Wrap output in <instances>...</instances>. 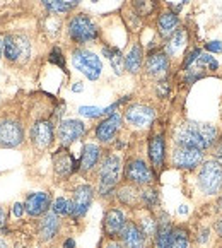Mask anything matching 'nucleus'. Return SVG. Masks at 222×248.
<instances>
[{
    "mask_svg": "<svg viewBox=\"0 0 222 248\" xmlns=\"http://www.w3.org/2000/svg\"><path fill=\"white\" fill-rule=\"evenodd\" d=\"M217 140V128L208 124H186L176 134L178 146L195 147V149H208Z\"/></svg>",
    "mask_w": 222,
    "mask_h": 248,
    "instance_id": "obj_1",
    "label": "nucleus"
},
{
    "mask_svg": "<svg viewBox=\"0 0 222 248\" xmlns=\"http://www.w3.org/2000/svg\"><path fill=\"white\" fill-rule=\"evenodd\" d=\"M198 186L205 195H214L222 188V164L207 161L198 173Z\"/></svg>",
    "mask_w": 222,
    "mask_h": 248,
    "instance_id": "obj_2",
    "label": "nucleus"
},
{
    "mask_svg": "<svg viewBox=\"0 0 222 248\" xmlns=\"http://www.w3.org/2000/svg\"><path fill=\"white\" fill-rule=\"evenodd\" d=\"M120 178V157L115 154L106 156L99 170V194L108 195L113 192Z\"/></svg>",
    "mask_w": 222,
    "mask_h": 248,
    "instance_id": "obj_3",
    "label": "nucleus"
},
{
    "mask_svg": "<svg viewBox=\"0 0 222 248\" xmlns=\"http://www.w3.org/2000/svg\"><path fill=\"white\" fill-rule=\"evenodd\" d=\"M69 34L75 43H89L98 38V28L86 14H77L69 22Z\"/></svg>",
    "mask_w": 222,
    "mask_h": 248,
    "instance_id": "obj_4",
    "label": "nucleus"
},
{
    "mask_svg": "<svg viewBox=\"0 0 222 248\" xmlns=\"http://www.w3.org/2000/svg\"><path fill=\"white\" fill-rule=\"evenodd\" d=\"M72 62H74V67H75L79 72L84 74L88 79L91 80H96L99 79L101 76V70H103V63L99 60L98 55H94L92 51L89 50H75L72 53Z\"/></svg>",
    "mask_w": 222,
    "mask_h": 248,
    "instance_id": "obj_5",
    "label": "nucleus"
},
{
    "mask_svg": "<svg viewBox=\"0 0 222 248\" xmlns=\"http://www.w3.org/2000/svg\"><path fill=\"white\" fill-rule=\"evenodd\" d=\"M4 55L11 62H24L30 57V41L24 36L9 34L4 38Z\"/></svg>",
    "mask_w": 222,
    "mask_h": 248,
    "instance_id": "obj_6",
    "label": "nucleus"
},
{
    "mask_svg": "<svg viewBox=\"0 0 222 248\" xmlns=\"http://www.w3.org/2000/svg\"><path fill=\"white\" fill-rule=\"evenodd\" d=\"M202 159H204V153L195 147L178 146L173 153V164L181 170H193L202 163Z\"/></svg>",
    "mask_w": 222,
    "mask_h": 248,
    "instance_id": "obj_7",
    "label": "nucleus"
},
{
    "mask_svg": "<svg viewBox=\"0 0 222 248\" xmlns=\"http://www.w3.org/2000/svg\"><path fill=\"white\" fill-rule=\"evenodd\" d=\"M125 176L128 182L135 183V185H149L154 180L152 171L142 159L128 161L127 168H125Z\"/></svg>",
    "mask_w": 222,
    "mask_h": 248,
    "instance_id": "obj_8",
    "label": "nucleus"
},
{
    "mask_svg": "<svg viewBox=\"0 0 222 248\" xmlns=\"http://www.w3.org/2000/svg\"><path fill=\"white\" fill-rule=\"evenodd\" d=\"M92 188L89 185H80L74 190V197L70 202V214L74 217H82L88 212L89 205L92 202Z\"/></svg>",
    "mask_w": 222,
    "mask_h": 248,
    "instance_id": "obj_9",
    "label": "nucleus"
},
{
    "mask_svg": "<svg viewBox=\"0 0 222 248\" xmlns=\"http://www.w3.org/2000/svg\"><path fill=\"white\" fill-rule=\"evenodd\" d=\"M24 139L22 127L14 120L0 122V146L2 147H15Z\"/></svg>",
    "mask_w": 222,
    "mask_h": 248,
    "instance_id": "obj_10",
    "label": "nucleus"
},
{
    "mask_svg": "<svg viewBox=\"0 0 222 248\" xmlns=\"http://www.w3.org/2000/svg\"><path fill=\"white\" fill-rule=\"evenodd\" d=\"M156 118V111H154L150 106H144V105H133L125 111V120L130 125L138 128L149 127L150 124Z\"/></svg>",
    "mask_w": 222,
    "mask_h": 248,
    "instance_id": "obj_11",
    "label": "nucleus"
},
{
    "mask_svg": "<svg viewBox=\"0 0 222 248\" xmlns=\"http://www.w3.org/2000/svg\"><path fill=\"white\" fill-rule=\"evenodd\" d=\"M84 134H86V125L79 120H65L59 127V139L63 146H69V144L79 140Z\"/></svg>",
    "mask_w": 222,
    "mask_h": 248,
    "instance_id": "obj_12",
    "label": "nucleus"
},
{
    "mask_svg": "<svg viewBox=\"0 0 222 248\" xmlns=\"http://www.w3.org/2000/svg\"><path fill=\"white\" fill-rule=\"evenodd\" d=\"M31 142L38 149L50 147V144L53 142V127H51L50 122L41 120L33 125V128H31Z\"/></svg>",
    "mask_w": 222,
    "mask_h": 248,
    "instance_id": "obj_13",
    "label": "nucleus"
},
{
    "mask_svg": "<svg viewBox=\"0 0 222 248\" xmlns=\"http://www.w3.org/2000/svg\"><path fill=\"white\" fill-rule=\"evenodd\" d=\"M121 241L125 248H144L146 247V234L135 223H127L121 230Z\"/></svg>",
    "mask_w": 222,
    "mask_h": 248,
    "instance_id": "obj_14",
    "label": "nucleus"
},
{
    "mask_svg": "<svg viewBox=\"0 0 222 248\" xmlns=\"http://www.w3.org/2000/svg\"><path fill=\"white\" fill-rule=\"evenodd\" d=\"M53 164H55V173L60 178H67L77 170V163L74 159V156L69 151H59L53 156Z\"/></svg>",
    "mask_w": 222,
    "mask_h": 248,
    "instance_id": "obj_15",
    "label": "nucleus"
},
{
    "mask_svg": "<svg viewBox=\"0 0 222 248\" xmlns=\"http://www.w3.org/2000/svg\"><path fill=\"white\" fill-rule=\"evenodd\" d=\"M120 125H121L120 115H117V113L109 115L106 120H103L101 124L98 125V128H96V137H98L101 142H109V140L117 135Z\"/></svg>",
    "mask_w": 222,
    "mask_h": 248,
    "instance_id": "obj_16",
    "label": "nucleus"
},
{
    "mask_svg": "<svg viewBox=\"0 0 222 248\" xmlns=\"http://www.w3.org/2000/svg\"><path fill=\"white\" fill-rule=\"evenodd\" d=\"M48 207H50V194H46V192H38V194L30 195L24 204L26 212L33 216V217L44 214L48 211Z\"/></svg>",
    "mask_w": 222,
    "mask_h": 248,
    "instance_id": "obj_17",
    "label": "nucleus"
},
{
    "mask_svg": "<svg viewBox=\"0 0 222 248\" xmlns=\"http://www.w3.org/2000/svg\"><path fill=\"white\" fill-rule=\"evenodd\" d=\"M125 214L120 209H111L108 211V214L104 216V231L108 236H117L121 233L125 226Z\"/></svg>",
    "mask_w": 222,
    "mask_h": 248,
    "instance_id": "obj_18",
    "label": "nucleus"
},
{
    "mask_svg": "<svg viewBox=\"0 0 222 248\" xmlns=\"http://www.w3.org/2000/svg\"><path fill=\"white\" fill-rule=\"evenodd\" d=\"M59 228H60V221L57 217V214L55 212H48L40 221L38 233H40V238L43 241H50L51 238H55V234L59 233Z\"/></svg>",
    "mask_w": 222,
    "mask_h": 248,
    "instance_id": "obj_19",
    "label": "nucleus"
},
{
    "mask_svg": "<svg viewBox=\"0 0 222 248\" xmlns=\"http://www.w3.org/2000/svg\"><path fill=\"white\" fill-rule=\"evenodd\" d=\"M164 151H166V146H164L163 135H154L149 142V156L154 168L159 170L164 164Z\"/></svg>",
    "mask_w": 222,
    "mask_h": 248,
    "instance_id": "obj_20",
    "label": "nucleus"
},
{
    "mask_svg": "<svg viewBox=\"0 0 222 248\" xmlns=\"http://www.w3.org/2000/svg\"><path fill=\"white\" fill-rule=\"evenodd\" d=\"M169 67V60L168 55L161 53V51H156L147 59V72L150 76H163Z\"/></svg>",
    "mask_w": 222,
    "mask_h": 248,
    "instance_id": "obj_21",
    "label": "nucleus"
},
{
    "mask_svg": "<svg viewBox=\"0 0 222 248\" xmlns=\"http://www.w3.org/2000/svg\"><path fill=\"white\" fill-rule=\"evenodd\" d=\"M99 156H101V149L96 144H88L82 151V157H80V170L82 171H89L98 164Z\"/></svg>",
    "mask_w": 222,
    "mask_h": 248,
    "instance_id": "obj_22",
    "label": "nucleus"
},
{
    "mask_svg": "<svg viewBox=\"0 0 222 248\" xmlns=\"http://www.w3.org/2000/svg\"><path fill=\"white\" fill-rule=\"evenodd\" d=\"M178 24H179V21H178V17H176V14H173V12L163 14L159 17V21H157V28H159L161 36L168 38V36H171V34H175Z\"/></svg>",
    "mask_w": 222,
    "mask_h": 248,
    "instance_id": "obj_23",
    "label": "nucleus"
},
{
    "mask_svg": "<svg viewBox=\"0 0 222 248\" xmlns=\"http://www.w3.org/2000/svg\"><path fill=\"white\" fill-rule=\"evenodd\" d=\"M140 67H142V48H140V45H133L125 57V69L130 74H137Z\"/></svg>",
    "mask_w": 222,
    "mask_h": 248,
    "instance_id": "obj_24",
    "label": "nucleus"
},
{
    "mask_svg": "<svg viewBox=\"0 0 222 248\" xmlns=\"http://www.w3.org/2000/svg\"><path fill=\"white\" fill-rule=\"evenodd\" d=\"M171 233L173 228L168 221H164L157 226L156 231V248H169V243H171Z\"/></svg>",
    "mask_w": 222,
    "mask_h": 248,
    "instance_id": "obj_25",
    "label": "nucleus"
},
{
    "mask_svg": "<svg viewBox=\"0 0 222 248\" xmlns=\"http://www.w3.org/2000/svg\"><path fill=\"white\" fill-rule=\"evenodd\" d=\"M169 248H190L188 231H186L185 228H175V230H173Z\"/></svg>",
    "mask_w": 222,
    "mask_h": 248,
    "instance_id": "obj_26",
    "label": "nucleus"
},
{
    "mask_svg": "<svg viewBox=\"0 0 222 248\" xmlns=\"http://www.w3.org/2000/svg\"><path fill=\"white\" fill-rule=\"evenodd\" d=\"M103 55L109 59V62H111V65H113V69H115V72L121 74V70H123V57H121L120 50L104 46L103 48Z\"/></svg>",
    "mask_w": 222,
    "mask_h": 248,
    "instance_id": "obj_27",
    "label": "nucleus"
},
{
    "mask_svg": "<svg viewBox=\"0 0 222 248\" xmlns=\"http://www.w3.org/2000/svg\"><path fill=\"white\" fill-rule=\"evenodd\" d=\"M185 38H186L185 31H183V30L176 31V33L173 34L171 40H169V43L166 45V51H168V55L176 53V51H178L179 48H181L183 45H185Z\"/></svg>",
    "mask_w": 222,
    "mask_h": 248,
    "instance_id": "obj_28",
    "label": "nucleus"
},
{
    "mask_svg": "<svg viewBox=\"0 0 222 248\" xmlns=\"http://www.w3.org/2000/svg\"><path fill=\"white\" fill-rule=\"evenodd\" d=\"M43 5L48 9L50 12H55V14H65V12L72 11L69 4H65L63 0H41Z\"/></svg>",
    "mask_w": 222,
    "mask_h": 248,
    "instance_id": "obj_29",
    "label": "nucleus"
},
{
    "mask_svg": "<svg viewBox=\"0 0 222 248\" xmlns=\"http://www.w3.org/2000/svg\"><path fill=\"white\" fill-rule=\"evenodd\" d=\"M118 199H120L123 204L133 205L135 202L140 199V194L135 192L133 186H123V188H120V192H118Z\"/></svg>",
    "mask_w": 222,
    "mask_h": 248,
    "instance_id": "obj_30",
    "label": "nucleus"
},
{
    "mask_svg": "<svg viewBox=\"0 0 222 248\" xmlns=\"http://www.w3.org/2000/svg\"><path fill=\"white\" fill-rule=\"evenodd\" d=\"M53 212L57 216H67V214H70V202H67L63 197L57 199V201L53 202Z\"/></svg>",
    "mask_w": 222,
    "mask_h": 248,
    "instance_id": "obj_31",
    "label": "nucleus"
},
{
    "mask_svg": "<svg viewBox=\"0 0 222 248\" xmlns=\"http://www.w3.org/2000/svg\"><path fill=\"white\" fill-rule=\"evenodd\" d=\"M140 201H142L147 207H152V205H156V202H157V192L152 188L142 190V194H140Z\"/></svg>",
    "mask_w": 222,
    "mask_h": 248,
    "instance_id": "obj_32",
    "label": "nucleus"
},
{
    "mask_svg": "<svg viewBox=\"0 0 222 248\" xmlns=\"http://www.w3.org/2000/svg\"><path fill=\"white\" fill-rule=\"evenodd\" d=\"M79 113L89 118H98V117H101V115H104V109L96 108V106H80Z\"/></svg>",
    "mask_w": 222,
    "mask_h": 248,
    "instance_id": "obj_33",
    "label": "nucleus"
},
{
    "mask_svg": "<svg viewBox=\"0 0 222 248\" xmlns=\"http://www.w3.org/2000/svg\"><path fill=\"white\" fill-rule=\"evenodd\" d=\"M140 230H142V233L146 234V236H152V234H156L157 231V224L154 219H142V224H140Z\"/></svg>",
    "mask_w": 222,
    "mask_h": 248,
    "instance_id": "obj_34",
    "label": "nucleus"
},
{
    "mask_svg": "<svg viewBox=\"0 0 222 248\" xmlns=\"http://www.w3.org/2000/svg\"><path fill=\"white\" fill-rule=\"evenodd\" d=\"M50 62L55 63V65L62 67V69H65V59H63L62 55V50L60 48H53L50 53Z\"/></svg>",
    "mask_w": 222,
    "mask_h": 248,
    "instance_id": "obj_35",
    "label": "nucleus"
},
{
    "mask_svg": "<svg viewBox=\"0 0 222 248\" xmlns=\"http://www.w3.org/2000/svg\"><path fill=\"white\" fill-rule=\"evenodd\" d=\"M198 63H200V65H207L210 70H217V67H219L217 60H215L214 57H210V55H202L200 53V57H198Z\"/></svg>",
    "mask_w": 222,
    "mask_h": 248,
    "instance_id": "obj_36",
    "label": "nucleus"
},
{
    "mask_svg": "<svg viewBox=\"0 0 222 248\" xmlns=\"http://www.w3.org/2000/svg\"><path fill=\"white\" fill-rule=\"evenodd\" d=\"M198 57H200V50H193V51H190L188 57L185 59V63H183V65H185V67H190L193 62H195V60L198 59Z\"/></svg>",
    "mask_w": 222,
    "mask_h": 248,
    "instance_id": "obj_37",
    "label": "nucleus"
},
{
    "mask_svg": "<svg viewBox=\"0 0 222 248\" xmlns=\"http://www.w3.org/2000/svg\"><path fill=\"white\" fill-rule=\"evenodd\" d=\"M207 50L215 51V53H221V51H222V43H221V41H210V43H207Z\"/></svg>",
    "mask_w": 222,
    "mask_h": 248,
    "instance_id": "obj_38",
    "label": "nucleus"
},
{
    "mask_svg": "<svg viewBox=\"0 0 222 248\" xmlns=\"http://www.w3.org/2000/svg\"><path fill=\"white\" fill-rule=\"evenodd\" d=\"M214 157L217 163L222 164V140H219L217 146H215V153H214Z\"/></svg>",
    "mask_w": 222,
    "mask_h": 248,
    "instance_id": "obj_39",
    "label": "nucleus"
},
{
    "mask_svg": "<svg viewBox=\"0 0 222 248\" xmlns=\"http://www.w3.org/2000/svg\"><path fill=\"white\" fill-rule=\"evenodd\" d=\"M5 223H7V212H5V209L0 205V230L5 226Z\"/></svg>",
    "mask_w": 222,
    "mask_h": 248,
    "instance_id": "obj_40",
    "label": "nucleus"
},
{
    "mask_svg": "<svg viewBox=\"0 0 222 248\" xmlns=\"http://www.w3.org/2000/svg\"><path fill=\"white\" fill-rule=\"evenodd\" d=\"M22 212H24V205H22V204H15L14 205V214H15V217H21Z\"/></svg>",
    "mask_w": 222,
    "mask_h": 248,
    "instance_id": "obj_41",
    "label": "nucleus"
},
{
    "mask_svg": "<svg viewBox=\"0 0 222 248\" xmlns=\"http://www.w3.org/2000/svg\"><path fill=\"white\" fill-rule=\"evenodd\" d=\"M207 233H208L207 230H204V233H200V236H198V241H200V243H205V241H207Z\"/></svg>",
    "mask_w": 222,
    "mask_h": 248,
    "instance_id": "obj_42",
    "label": "nucleus"
},
{
    "mask_svg": "<svg viewBox=\"0 0 222 248\" xmlns=\"http://www.w3.org/2000/svg\"><path fill=\"white\" fill-rule=\"evenodd\" d=\"M63 248H75V241H74V240H67L65 245H63Z\"/></svg>",
    "mask_w": 222,
    "mask_h": 248,
    "instance_id": "obj_43",
    "label": "nucleus"
},
{
    "mask_svg": "<svg viewBox=\"0 0 222 248\" xmlns=\"http://www.w3.org/2000/svg\"><path fill=\"white\" fill-rule=\"evenodd\" d=\"M63 2H65V4H69L70 7H74V5H77L80 2V0H63Z\"/></svg>",
    "mask_w": 222,
    "mask_h": 248,
    "instance_id": "obj_44",
    "label": "nucleus"
},
{
    "mask_svg": "<svg viewBox=\"0 0 222 248\" xmlns=\"http://www.w3.org/2000/svg\"><path fill=\"white\" fill-rule=\"evenodd\" d=\"M104 248H125V247H121V245H118V243H108Z\"/></svg>",
    "mask_w": 222,
    "mask_h": 248,
    "instance_id": "obj_45",
    "label": "nucleus"
},
{
    "mask_svg": "<svg viewBox=\"0 0 222 248\" xmlns=\"http://www.w3.org/2000/svg\"><path fill=\"white\" fill-rule=\"evenodd\" d=\"M215 228H217V233L222 236V219H221V221H219V223H217V226H215Z\"/></svg>",
    "mask_w": 222,
    "mask_h": 248,
    "instance_id": "obj_46",
    "label": "nucleus"
},
{
    "mask_svg": "<svg viewBox=\"0 0 222 248\" xmlns=\"http://www.w3.org/2000/svg\"><path fill=\"white\" fill-rule=\"evenodd\" d=\"M72 89H74V91H75V93H77V91H82V84H80V82H77V84L74 86Z\"/></svg>",
    "mask_w": 222,
    "mask_h": 248,
    "instance_id": "obj_47",
    "label": "nucleus"
},
{
    "mask_svg": "<svg viewBox=\"0 0 222 248\" xmlns=\"http://www.w3.org/2000/svg\"><path fill=\"white\" fill-rule=\"evenodd\" d=\"M2 53H4V40L0 38V57H2Z\"/></svg>",
    "mask_w": 222,
    "mask_h": 248,
    "instance_id": "obj_48",
    "label": "nucleus"
},
{
    "mask_svg": "<svg viewBox=\"0 0 222 248\" xmlns=\"http://www.w3.org/2000/svg\"><path fill=\"white\" fill-rule=\"evenodd\" d=\"M0 248H7V243H5L4 238H0Z\"/></svg>",
    "mask_w": 222,
    "mask_h": 248,
    "instance_id": "obj_49",
    "label": "nucleus"
},
{
    "mask_svg": "<svg viewBox=\"0 0 222 248\" xmlns=\"http://www.w3.org/2000/svg\"><path fill=\"white\" fill-rule=\"evenodd\" d=\"M219 207H221V209H222V197H221V199H219Z\"/></svg>",
    "mask_w": 222,
    "mask_h": 248,
    "instance_id": "obj_50",
    "label": "nucleus"
}]
</instances>
